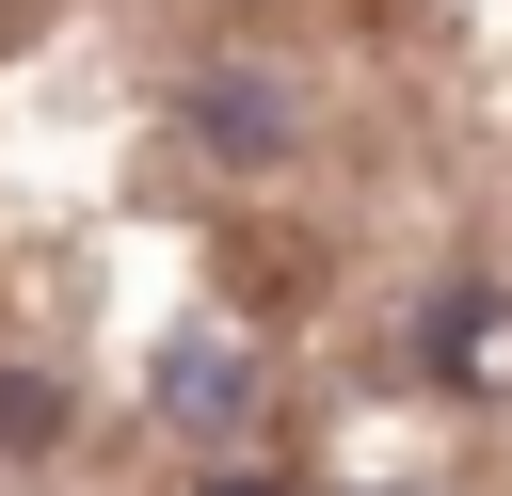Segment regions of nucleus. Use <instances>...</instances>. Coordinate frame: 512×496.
<instances>
[{
  "label": "nucleus",
  "mask_w": 512,
  "mask_h": 496,
  "mask_svg": "<svg viewBox=\"0 0 512 496\" xmlns=\"http://www.w3.org/2000/svg\"><path fill=\"white\" fill-rule=\"evenodd\" d=\"M160 416H176V432H208V448H224V432H256V336H240V320H192V336L160 352Z\"/></svg>",
  "instance_id": "obj_1"
},
{
  "label": "nucleus",
  "mask_w": 512,
  "mask_h": 496,
  "mask_svg": "<svg viewBox=\"0 0 512 496\" xmlns=\"http://www.w3.org/2000/svg\"><path fill=\"white\" fill-rule=\"evenodd\" d=\"M192 112H208V144H240V160H256V144L288 128V96H272V80H208Z\"/></svg>",
  "instance_id": "obj_2"
},
{
  "label": "nucleus",
  "mask_w": 512,
  "mask_h": 496,
  "mask_svg": "<svg viewBox=\"0 0 512 496\" xmlns=\"http://www.w3.org/2000/svg\"><path fill=\"white\" fill-rule=\"evenodd\" d=\"M0 432H16V448H48V384H0Z\"/></svg>",
  "instance_id": "obj_3"
},
{
  "label": "nucleus",
  "mask_w": 512,
  "mask_h": 496,
  "mask_svg": "<svg viewBox=\"0 0 512 496\" xmlns=\"http://www.w3.org/2000/svg\"><path fill=\"white\" fill-rule=\"evenodd\" d=\"M208 496H288V480H208Z\"/></svg>",
  "instance_id": "obj_4"
}]
</instances>
